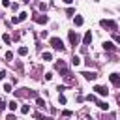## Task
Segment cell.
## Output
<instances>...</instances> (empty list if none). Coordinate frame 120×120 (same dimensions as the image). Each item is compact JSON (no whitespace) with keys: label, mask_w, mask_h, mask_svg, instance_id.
Instances as JSON below:
<instances>
[{"label":"cell","mask_w":120,"mask_h":120,"mask_svg":"<svg viewBox=\"0 0 120 120\" xmlns=\"http://www.w3.org/2000/svg\"><path fill=\"white\" fill-rule=\"evenodd\" d=\"M116 101H118V105H120V94H118V96H116Z\"/></svg>","instance_id":"35"},{"label":"cell","mask_w":120,"mask_h":120,"mask_svg":"<svg viewBox=\"0 0 120 120\" xmlns=\"http://www.w3.org/2000/svg\"><path fill=\"white\" fill-rule=\"evenodd\" d=\"M26 17H28V13H26V11H21V13L17 15V17H13V19H11V22H13V24H17V22H21V21H24Z\"/></svg>","instance_id":"6"},{"label":"cell","mask_w":120,"mask_h":120,"mask_svg":"<svg viewBox=\"0 0 120 120\" xmlns=\"http://www.w3.org/2000/svg\"><path fill=\"white\" fill-rule=\"evenodd\" d=\"M99 24H101V28H107L109 32H114V30H116V22H114V21L101 19V21H99Z\"/></svg>","instance_id":"2"},{"label":"cell","mask_w":120,"mask_h":120,"mask_svg":"<svg viewBox=\"0 0 120 120\" xmlns=\"http://www.w3.org/2000/svg\"><path fill=\"white\" fill-rule=\"evenodd\" d=\"M98 107H99L101 111H109V103H107V101H98Z\"/></svg>","instance_id":"13"},{"label":"cell","mask_w":120,"mask_h":120,"mask_svg":"<svg viewBox=\"0 0 120 120\" xmlns=\"http://www.w3.org/2000/svg\"><path fill=\"white\" fill-rule=\"evenodd\" d=\"M9 109H11V111H17V103L11 101V103H9Z\"/></svg>","instance_id":"25"},{"label":"cell","mask_w":120,"mask_h":120,"mask_svg":"<svg viewBox=\"0 0 120 120\" xmlns=\"http://www.w3.org/2000/svg\"><path fill=\"white\" fill-rule=\"evenodd\" d=\"M64 2H66V4H71V2H73V0H64Z\"/></svg>","instance_id":"36"},{"label":"cell","mask_w":120,"mask_h":120,"mask_svg":"<svg viewBox=\"0 0 120 120\" xmlns=\"http://www.w3.org/2000/svg\"><path fill=\"white\" fill-rule=\"evenodd\" d=\"M73 22H75V26H82V22H84V19H82L81 15H75V19H73Z\"/></svg>","instance_id":"11"},{"label":"cell","mask_w":120,"mask_h":120,"mask_svg":"<svg viewBox=\"0 0 120 120\" xmlns=\"http://www.w3.org/2000/svg\"><path fill=\"white\" fill-rule=\"evenodd\" d=\"M45 79H47V81H51V79H52V73H51V71H49V73H45Z\"/></svg>","instance_id":"29"},{"label":"cell","mask_w":120,"mask_h":120,"mask_svg":"<svg viewBox=\"0 0 120 120\" xmlns=\"http://www.w3.org/2000/svg\"><path fill=\"white\" fill-rule=\"evenodd\" d=\"M56 90H58V92H64V90H66V84H58Z\"/></svg>","instance_id":"22"},{"label":"cell","mask_w":120,"mask_h":120,"mask_svg":"<svg viewBox=\"0 0 120 120\" xmlns=\"http://www.w3.org/2000/svg\"><path fill=\"white\" fill-rule=\"evenodd\" d=\"M49 43H51V47H52V49H54V51H60V52H62V51H64V49H66V47H64V43H62V39H60V38H51V39H49Z\"/></svg>","instance_id":"1"},{"label":"cell","mask_w":120,"mask_h":120,"mask_svg":"<svg viewBox=\"0 0 120 120\" xmlns=\"http://www.w3.org/2000/svg\"><path fill=\"white\" fill-rule=\"evenodd\" d=\"M6 60H8V62H11V60H13V52H11V51H8V52H6Z\"/></svg>","instance_id":"20"},{"label":"cell","mask_w":120,"mask_h":120,"mask_svg":"<svg viewBox=\"0 0 120 120\" xmlns=\"http://www.w3.org/2000/svg\"><path fill=\"white\" fill-rule=\"evenodd\" d=\"M90 43H92V32L88 30V32L84 34V38H82V45L86 47V45H90Z\"/></svg>","instance_id":"9"},{"label":"cell","mask_w":120,"mask_h":120,"mask_svg":"<svg viewBox=\"0 0 120 120\" xmlns=\"http://www.w3.org/2000/svg\"><path fill=\"white\" fill-rule=\"evenodd\" d=\"M86 101H96V96H92V94H88V96H86Z\"/></svg>","instance_id":"24"},{"label":"cell","mask_w":120,"mask_h":120,"mask_svg":"<svg viewBox=\"0 0 120 120\" xmlns=\"http://www.w3.org/2000/svg\"><path fill=\"white\" fill-rule=\"evenodd\" d=\"M2 6H4V8H9L11 2H9V0H2Z\"/></svg>","instance_id":"26"},{"label":"cell","mask_w":120,"mask_h":120,"mask_svg":"<svg viewBox=\"0 0 120 120\" xmlns=\"http://www.w3.org/2000/svg\"><path fill=\"white\" fill-rule=\"evenodd\" d=\"M58 101H60V105H66V98L64 96H58Z\"/></svg>","instance_id":"23"},{"label":"cell","mask_w":120,"mask_h":120,"mask_svg":"<svg viewBox=\"0 0 120 120\" xmlns=\"http://www.w3.org/2000/svg\"><path fill=\"white\" fill-rule=\"evenodd\" d=\"M41 120H52V118H51V116H43Z\"/></svg>","instance_id":"34"},{"label":"cell","mask_w":120,"mask_h":120,"mask_svg":"<svg viewBox=\"0 0 120 120\" xmlns=\"http://www.w3.org/2000/svg\"><path fill=\"white\" fill-rule=\"evenodd\" d=\"M4 107H6V103H4V101H2V98H0V111H2Z\"/></svg>","instance_id":"32"},{"label":"cell","mask_w":120,"mask_h":120,"mask_svg":"<svg viewBox=\"0 0 120 120\" xmlns=\"http://www.w3.org/2000/svg\"><path fill=\"white\" fill-rule=\"evenodd\" d=\"M41 58H43L45 62H51V60H52V54H51V52L47 51V52H43V54H41Z\"/></svg>","instance_id":"14"},{"label":"cell","mask_w":120,"mask_h":120,"mask_svg":"<svg viewBox=\"0 0 120 120\" xmlns=\"http://www.w3.org/2000/svg\"><path fill=\"white\" fill-rule=\"evenodd\" d=\"M6 75H8V73H6V69H0V79H4Z\"/></svg>","instance_id":"30"},{"label":"cell","mask_w":120,"mask_h":120,"mask_svg":"<svg viewBox=\"0 0 120 120\" xmlns=\"http://www.w3.org/2000/svg\"><path fill=\"white\" fill-rule=\"evenodd\" d=\"M2 41H4V43H11V38H9L8 34H4V36H2Z\"/></svg>","instance_id":"19"},{"label":"cell","mask_w":120,"mask_h":120,"mask_svg":"<svg viewBox=\"0 0 120 120\" xmlns=\"http://www.w3.org/2000/svg\"><path fill=\"white\" fill-rule=\"evenodd\" d=\"M103 49L105 51H114V43L112 41H103Z\"/></svg>","instance_id":"10"},{"label":"cell","mask_w":120,"mask_h":120,"mask_svg":"<svg viewBox=\"0 0 120 120\" xmlns=\"http://www.w3.org/2000/svg\"><path fill=\"white\" fill-rule=\"evenodd\" d=\"M21 112H22V114H28V112H30V107H28V105H22V107H21Z\"/></svg>","instance_id":"18"},{"label":"cell","mask_w":120,"mask_h":120,"mask_svg":"<svg viewBox=\"0 0 120 120\" xmlns=\"http://www.w3.org/2000/svg\"><path fill=\"white\" fill-rule=\"evenodd\" d=\"M94 90H96L98 96H107V94H109V88H107V86H101V84H96Z\"/></svg>","instance_id":"4"},{"label":"cell","mask_w":120,"mask_h":120,"mask_svg":"<svg viewBox=\"0 0 120 120\" xmlns=\"http://www.w3.org/2000/svg\"><path fill=\"white\" fill-rule=\"evenodd\" d=\"M34 21H36V22H38V24H45V22H47V21H49V17H47V15H43V13H41V15H34Z\"/></svg>","instance_id":"7"},{"label":"cell","mask_w":120,"mask_h":120,"mask_svg":"<svg viewBox=\"0 0 120 120\" xmlns=\"http://www.w3.org/2000/svg\"><path fill=\"white\" fill-rule=\"evenodd\" d=\"M71 64H73V66H79V64H81V58H79V56H73V58H71Z\"/></svg>","instance_id":"17"},{"label":"cell","mask_w":120,"mask_h":120,"mask_svg":"<svg viewBox=\"0 0 120 120\" xmlns=\"http://www.w3.org/2000/svg\"><path fill=\"white\" fill-rule=\"evenodd\" d=\"M19 54L21 56H26L28 54V47H19Z\"/></svg>","instance_id":"16"},{"label":"cell","mask_w":120,"mask_h":120,"mask_svg":"<svg viewBox=\"0 0 120 120\" xmlns=\"http://www.w3.org/2000/svg\"><path fill=\"white\" fill-rule=\"evenodd\" d=\"M68 39H69V45L75 47V45L79 43V34H77L75 30H69V32H68Z\"/></svg>","instance_id":"3"},{"label":"cell","mask_w":120,"mask_h":120,"mask_svg":"<svg viewBox=\"0 0 120 120\" xmlns=\"http://www.w3.org/2000/svg\"><path fill=\"white\" fill-rule=\"evenodd\" d=\"M6 120H15V116H13V114H9V116H8Z\"/></svg>","instance_id":"33"},{"label":"cell","mask_w":120,"mask_h":120,"mask_svg":"<svg viewBox=\"0 0 120 120\" xmlns=\"http://www.w3.org/2000/svg\"><path fill=\"white\" fill-rule=\"evenodd\" d=\"M11 9H13V11H17V9H19V4H17V2H15V4H11Z\"/></svg>","instance_id":"28"},{"label":"cell","mask_w":120,"mask_h":120,"mask_svg":"<svg viewBox=\"0 0 120 120\" xmlns=\"http://www.w3.org/2000/svg\"><path fill=\"white\" fill-rule=\"evenodd\" d=\"M36 105H38V107H45V99L38 96V98H36Z\"/></svg>","instance_id":"15"},{"label":"cell","mask_w":120,"mask_h":120,"mask_svg":"<svg viewBox=\"0 0 120 120\" xmlns=\"http://www.w3.org/2000/svg\"><path fill=\"white\" fill-rule=\"evenodd\" d=\"M81 75H82L86 81H96V79H98V73H96V71H82Z\"/></svg>","instance_id":"5"},{"label":"cell","mask_w":120,"mask_h":120,"mask_svg":"<svg viewBox=\"0 0 120 120\" xmlns=\"http://www.w3.org/2000/svg\"><path fill=\"white\" fill-rule=\"evenodd\" d=\"M114 41H116V43L120 45V36H118V34H114Z\"/></svg>","instance_id":"31"},{"label":"cell","mask_w":120,"mask_h":120,"mask_svg":"<svg viewBox=\"0 0 120 120\" xmlns=\"http://www.w3.org/2000/svg\"><path fill=\"white\" fill-rule=\"evenodd\" d=\"M4 92H11V84H4Z\"/></svg>","instance_id":"27"},{"label":"cell","mask_w":120,"mask_h":120,"mask_svg":"<svg viewBox=\"0 0 120 120\" xmlns=\"http://www.w3.org/2000/svg\"><path fill=\"white\" fill-rule=\"evenodd\" d=\"M109 81H111L114 86H120V75H118V73H111V75H109Z\"/></svg>","instance_id":"8"},{"label":"cell","mask_w":120,"mask_h":120,"mask_svg":"<svg viewBox=\"0 0 120 120\" xmlns=\"http://www.w3.org/2000/svg\"><path fill=\"white\" fill-rule=\"evenodd\" d=\"M66 15H69V17L75 15V9H73V8H68V9H66Z\"/></svg>","instance_id":"21"},{"label":"cell","mask_w":120,"mask_h":120,"mask_svg":"<svg viewBox=\"0 0 120 120\" xmlns=\"http://www.w3.org/2000/svg\"><path fill=\"white\" fill-rule=\"evenodd\" d=\"M54 68L60 71V69H64V68H68V66H66V62H64V60H58V62L54 64Z\"/></svg>","instance_id":"12"}]
</instances>
